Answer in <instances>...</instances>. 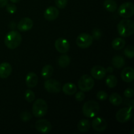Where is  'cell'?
Segmentation results:
<instances>
[{"mask_svg": "<svg viewBox=\"0 0 134 134\" xmlns=\"http://www.w3.org/2000/svg\"><path fill=\"white\" fill-rule=\"evenodd\" d=\"M48 111V105L44 99H38L33 104L32 113L36 118L45 116Z\"/></svg>", "mask_w": 134, "mask_h": 134, "instance_id": "4", "label": "cell"}, {"mask_svg": "<svg viewBox=\"0 0 134 134\" xmlns=\"http://www.w3.org/2000/svg\"><path fill=\"white\" fill-rule=\"evenodd\" d=\"M92 126L94 130L98 132H103L107 129V122L103 118L95 116L92 122Z\"/></svg>", "mask_w": 134, "mask_h": 134, "instance_id": "11", "label": "cell"}, {"mask_svg": "<svg viewBox=\"0 0 134 134\" xmlns=\"http://www.w3.org/2000/svg\"><path fill=\"white\" fill-rule=\"evenodd\" d=\"M121 78L126 82H131L134 79V70L131 67L124 68L121 73Z\"/></svg>", "mask_w": 134, "mask_h": 134, "instance_id": "16", "label": "cell"}, {"mask_svg": "<svg viewBox=\"0 0 134 134\" xmlns=\"http://www.w3.org/2000/svg\"><path fill=\"white\" fill-rule=\"evenodd\" d=\"M62 91L65 95L71 96L75 94L77 91V88L75 84L71 82H67L63 86Z\"/></svg>", "mask_w": 134, "mask_h": 134, "instance_id": "19", "label": "cell"}, {"mask_svg": "<svg viewBox=\"0 0 134 134\" xmlns=\"http://www.w3.org/2000/svg\"><path fill=\"white\" fill-rule=\"evenodd\" d=\"M44 86L45 90L48 92L52 94H58L60 92L62 89V86L60 82L58 81L55 79H48L44 82Z\"/></svg>", "mask_w": 134, "mask_h": 134, "instance_id": "9", "label": "cell"}, {"mask_svg": "<svg viewBox=\"0 0 134 134\" xmlns=\"http://www.w3.org/2000/svg\"><path fill=\"white\" fill-rule=\"evenodd\" d=\"M133 116V109L129 107H124L119 110L116 115V119L119 122L125 123L129 121Z\"/></svg>", "mask_w": 134, "mask_h": 134, "instance_id": "6", "label": "cell"}, {"mask_svg": "<svg viewBox=\"0 0 134 134\" xmlns=\"http://www.w3.org/2000/svg\"><path fill=\"white\" fill-rule=\"evenodd\" d=\"M124 95L126 98H131L134 95V90L131 88L126 89L124 92Z\"/></svg>", "mask_w": 134, "mask_h": 134, "instance_id": "34", "label": "cell"}, {"mask_svg": "<svg viewBox=\"0 0 134 134\" xmlns=\"http://www.w3.org/2000/svg\"><path fill=\"white\" fill-rule=\"evenodd\" d=\"M94 81L91 76L84 75L80 78L78 82V87L82 92H88L93 88Z\"/></svg>", "mask_w": 134, "mask_h": 134, "instance_id": "5", "label": "cell"}, {"mask_svg": "<svg viewBox=\"0 0 134 134\" xmlns=\"http://www.w3.org/2000/svg\"><path fill=\"white\" fill-rule=\"evenodd\" d=\"M118 13L124 18H129L134 14V5L132 2H126L122 4L118 9Z\"/></svg>", "mask_w": 134, "mask_h": 134, "instance_id": "7", "label": "cell"}, {"mask_svg": "<svg viewBox=\"0 0 134 134\" xmlns=\"http://www.w3.org/2000/svg\"><path fill=\"white\" fill-rule=\"evenodd\" d=\"M35 127V129L41 133H49L52 129V125L51 122L46 119H39L37 120Z\"/></svg>", "mask_w": 134, "mask_h": 134, "instance_id": "10", "label": "cell"}, {"mask_svg": "<svg viewBox=\"0 0 134 134\" xmlns=\"http://www.w3.org/2000/svg\"><path fill=\"white\" fill-rule=\"evenodd\" d=\"M12 68L11 65L7 62L1 63L0 64V78L6 79L11 74Z\"/></svg>", "mask_w": 134, "mask_h": 134, "instance_id": "17", "label": "cell"}, {"mask_svg": "<svg viewBox=\"0 0 134 134\" xmlns=\"http://www.w3.org/2000/svg\"><path fill=\"white\" fill-rule=\"evenodd\" d=\"M20 117L21 120L24 122H27L32 119V116L28 111H23L21 113Z\"/></svg>", "mask_w": 134, "mask_h": 134, "instance_id": "30", "label": "cell"}, {"mask_svg": "<svg viewBox=\"0 0 134 134\" xmlns=\"http://www.w3.org/2000/svg\"><path fill=\"white\" fill-rule=\"evenodd\" d=\"M97 98L100 101H104L108 98V94L105 91H99L96 94Z\"/></svg>", "mask_w": 134, "mask_h": 134, "instance_id": "33", "label": "cell"}, {"mask_svg": "<svg viewBox=\"0 0 134 134\" xmlns=\"http://www.w3.org/2000/svg\"><path fill=\"white\" fill-rule=\"evenodd\" d=\"M112 64L116 69H120L125 64V60H124V58L122 57L121 56L116 55V56H115L113 58Z\"/></svg>", "mask_w": 134, "mask_h": 134, "instance_id": "24", "label": "cell"}, {"mask_svg": "<svg viewBox=\"0 0 134 134\" xmlns=\"http://www.w3.org/2000/svg\"><path fill=\"white\" fill-rule=\"evenodd\" d=\"M85 94H84V92L82 91L79 92L76 94L75 95V99L77 102H82L85 99Z\"/></svg>", "mask_w": 134, "mask_h": 134, "instance_id": "35", "label": "cell"}, {"mask_svg": "<svg viewBox=\"0 0 134 134\" xmlns=\"http://www.w3.org/2000/svg\"><path fill=\"white\" fill-rule=\"evenodd\" d=\"M6 10L9 14H14L17 10L16 6L14 3H10L6 5Z\"/></svg>", "mask_w": 134, "mask_h": 134, "instance_id": "32", "label": "cell"}, {"mask_svg": "<svg viewBox=\"0 0 134 134\" xmlns=\"http://www.w3.org/2000/svg\"><path fill=\"white\" fill-rule=\"evenodd\" d=\"M10 1H11V2L13 3H16L19 2V1H20V0H10Z\"/></svg>", "mask_w": 134, "mask_h": 134, "instance_id": "38", "label": "cell"}, {"mask_svg": "<svg viewBox=\"0 0 134 134\" xmlns=\"http://www.w3.org/2000/svg\"><path fill=\"white\" fill-rule=\"evenodd\" d=\"M124 54L129 58H133L134 56V48L132 45H129L124 49Z\"/></svg>", "mask_w": 134, "mask_h": 134, "instance_id": "29", "label": "cell"}, {"mask_svg": "<svg viewBox=\"0 0 134 134\" xmlns=\"http://www.w3.org/2000/svg\"><path fill=\"white\" fill-rule=\"evenodd\" d=\"M70 58L68 55H62V56H60L58 60V65H60L61 68H66L70 64Z\"/></svg>", "mask_w": 134, "mask_h": 134, "instance_id": "27", "label": "cell"}, {"mask_svg": "<svg viewBox=\"0 0 134 134\" xmlns=\"http://www.w3.org/2000/svg\"><path fill=\"white\" fill-rule=\"evenodd\" d=\"M8 3V0H0V8L6 6Z\"/></svg>", "mask_w": 134, "mask_h": 134, "instance_id": "36", "label": "cell"}, {"mask_svg": "<svg viewBox=\"0 0 134 134\" xmlns=\"http://www.w3.org/2000/svg\"><path fill=\"white\" fill-rule=\"evenodd\" d=\"M91 126V123L87 119H82L77 124V128L80 132L85 133L88 132Z\"/></svg>", "mask_w": 134, "mask_h": 134, "instance_id": "20", "label": "cell"}, {"mask_svg": "<svg viewBox=\"0 0 134 134\" xmlns=\"http://www.w3.org/2000/svg\"><path fill=\"white\" fill-rule=\"evenodd\" d=\"M126 41L124 39L120 37L115 38L112 41V47L116 51H119L124 48L125 47Z\"/></svg>", "mask_w": 134, "mask_h": 134, "instance_id": "23", "label": "cell"}, {"mask_svg": "<svg viewBox=\"0 0 134 134\" xmlns=\"http://www.w3.org/2000/svg\"><path fill=\"white\" fill-rule=\"evenodd\" d=\"M109 100L111 104L115 106L120 105L123 102L122 98L118 93H113L112 94H111L109 97Z\"/></svg>", "mask_w": 134, "mask_h": 134, "instance_id": "22", "label": "cell"}, {"mask_svg": "<svg viewBox=\"0 0 134 134\" xmlns=\"http://www.w3.org/2000/svg\"><path fill=\"white\" fill-rule=\"evenodd\" d=\"M103 6L106 10L109 12H115L117 9V3L114 0H105Z\"/></svg>", "mask_w": 134, "mask_h": 134, "instance_id": "25", "label": "cell"}, {"mask_svg": "<svg viewBox=\"0 0 134 134\" xmlns=\"http://www.w3.org/2000/svg\"><path fill=\"white\" fill-rule=\"evenodd\" d=\"M38 82V77L34 72H30L26 77V84L27 87L34 88Z\"/></svg>", "mask_w": 134, "mask_h": 134, "instance_id": "18", "label": "cell"}, {"mask_svg": "<svg viewBox=\"0 0 134 134\" xmlns=\"http://www.w3.org/2000/svg\"><path fill=\"white\" fill-rule=\"evenodd\" d=\"M24 98L27 102L31 103L35 100V95L32 90H27L24 94Z\"/></svg>", "mask_w": 134, "mask_h": 134, "instance_id": "28", "label": "cell"}, {"mask_svg": "<svg viewBox=\"0 0 134 134\" xmlns=\"http://www.w3.org/2000/svg\"><path fill=\"white\" fill-rule=\"evenodd\" d=\"M54 69L52 65H45L43 68H42L41 75V77L44 79H48L51 78L53 73Z\"/></svg>", "mask_w": 134, "mask_h": 134, "instance_id": "21", "label": "cell"}, {"mask_svg": "<svg viewBox=\"0 0 134 134\" xmlns=\"http://www.w3.org/2000/svg\"><path fill=\"white\" fill-rule=\"evenodd\" d=\"M55 3L58 8L63 9L67 6L68 0H55Z\"/></svg>", "mask_w": 134, "mask_h": 134, "instance_id": "31", "label": "cell"}, {"mask_svg": "<svg viewBox=\"0 0 134 134\" xmlns=\"http://www.w3.org/2000/svg\"><path fill=\"white\" fill-rule=\"evenodd\" d=\"M107 71L105 68L101 65H95L91 69L92 77L98 80H102L107 75Z\"/></svg>", "mask_w": 134, "mask_h": 134, "instance_id": "13", "label": "cell"}, {"mask_svg": "<svg viewBox=\"0 0 134 134\" xmlns=\"http://www.w3.org/2000/svg\"><path fill=\"white\" fill-rule=\"evenodd\" d=\"M93 37L90 34L83 33L78 35L76 39V43L81 48H87L92 45L93 43Z\"/></svg>", "mask_w": 134, "mask_h": 134, "instance_id": "8", "label": "cell"}, {"mask_svg": "<svg viewBox=\"0 0 134 134\" xmlns=\"http://www.w3.org/2000/svg\"><path fill=\"white\" fill-rule=\"evenodd\" d=\"M118 83V79L116 77L113 75H110L106 79V85L110 88H114L116 86Z\"/></svg>", "mask_w": 134, "mask_h": 134, "instance_id": "26", "label": "cell"}, {"mask_svg": "<svg viewBox=\"0 0 134 134\" xmlns=\"http://www.w3.org/2000/svg\"><path fill=\"white\" fill-rule=\"evenodd\" d=\"M55 48L60 53L65 54L69 51L70 44L66 39L60 37L55 41Z\"/></svg>", "mask_w": 134, "mask_h": 134, "instance_id": "12", "label": "cell"}, {"mask_svg": "<svg viewBox=\"0 0 134 134\" xmlns=\"http://www.w3.org/2000/svg\"><path fill=\"white\" fill-rule=\"evenodd\" d=\"M59 10L56 7L51 6L47 8L44 13V17L47 20L53 21L58 18L59 15Z\"/></svg>", "mask_w": 134, "mask_h": 134, "instance_id": "15", "label": "cell"}, {"mask_svg": "<svg viewBox=\"0 0 134 134\" xmlns=\"http://www.w3.org/2000/svg\"><path fill=\"white\" fill-rule=\"evenodd\" d=\"M22 38L20 34L17 31H10L7 34L4 39L5 46L10 49H14L21 44Z\"/></svg>", "mask_w": 134, "mask_h": 134, "instance_id": "1", "label": "cell"}, {"mask_svg": "<svg viewBox=\"0 0 134 134\" xmlns=\"http://www.w3.org/2000/svg\"><path fill=\"white\" fill-rule=\"evenodd\" d=\"M34 26V22L30 18H23L18 22L17 28L20 31H27L31 30Z\"/></svg>", "mask_w": 134, "mask_h": 134, "instance_id": "14", "label": "cell"}, {"mask_svg": "<svg viewBox=\"0 0 134 134\" xmlns=\"http://www.w3.org/2000/svg\"><path fill=\"white\" fill-rule=\"evenodd\" d=\"M106 71H107V72H108V73H111V72L113 71V68L112 67H109V68L106 69Z\"/></svg>", "mask_w": 134, "mask_h": 134, "instance_id": "37", "label": "cell"}, {"mask_svg": "<svg viewBox=\"0 0 134 134\" xmlns=\"http://www.w3.org/2000/svg\"><path fill=\"white\" fill-rule=\"evenodd\" d=\"M119 34L122 37H128L134 33V22L129 19H123L117 26Z\"/></svg>", "mask_w": 134, "mask_h": 134, "instance_id": "2", "label": "cell"}, {"mask_svg": "<svg viewBox=\"0 0 134 134\" xmlns=\"http://www.w3.org/2000/svg\"><path fill=\"white\" fill-rule=\"evenodd\" d=\"M99 111V105L97 102L90 100L85 102L82 106V113L88 119L94 118L98 115Z\"/></svg>", "mask_w": 134, "mask_h": 134, "instance_id": "3", "label": "cell"}]
</instances>
